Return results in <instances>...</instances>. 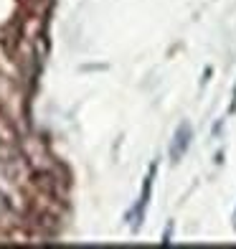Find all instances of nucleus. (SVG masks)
I'll use <instances>...</instances> for the list:
<instances>
[{"mask_svg": "<svg viewBox=\"0 0 236 249\" xmlns=\"http://www.w3.org/2000/svg\"><path fill=\"white\" fill-rule=\"evenodd\" d=\"M155 173H157V163L150 165V173H148V178H145V186H142V196H140L137 206H135V211H132V219H135V221H132V231H137V229H140V224H142V219H145V209H148V203H150Z\"/></svg>", "mask_w": 236, "mask_h": 249, "instance_id": "1", "label": "nucleus"}, {"mask_svg": "<svg viewBox=\"0 0 236 249\" xmlns=\"http://www.w3.org/2000/svg\"><path fill=\"white\" fill-rule=\"evenodd\" d=\"M188 145H190V124H181V127H178V132H175V140H173V145H170V160H173V163H178V160L185 155Z\"/></svg>", "mask_w": 236, "mask_h": 249, "instance_id": "2", "label": "nucleus"}, {"mask_svg": "<svg viewBox=\"0 0 236 249\" xmlns=\"http://www.w3.org/2000/svg\"><path fill=\"white\" fill-rule=\"evenodd\" d=\"M229 112H236V89H234V102H231V107H229Z\"/></svg>", "mask_w": 236, "mask_h": 249, "instance_id": "3", "label": "nucleus"}]
</instances>
